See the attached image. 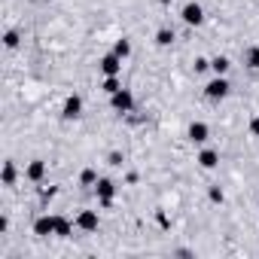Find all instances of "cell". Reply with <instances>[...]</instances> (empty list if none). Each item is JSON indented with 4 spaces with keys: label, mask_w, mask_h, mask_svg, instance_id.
I'll use <instances>...</instances> for the list:
<instances>
[{
    "label": "cell",
    "mask_w": 259,
    "mask_h": 259,
    "mask_svg": "<svg viewBox=\"0 0 259 259\" xmlns=\"http://www.w3.org/2000/svg\"><path fill=\"white\" fill-rule=\"evenodd\" d=\"M76 226H79L82 232H98V210H82V213L76 217Z\"/></svg>",
    "instance_id": "52a82bcc"
},
{
    "label": "cell",
    "mask_w": 259,
    "mask_h": 259,
    "mask_svg": "<svg viewBox=\"0 0 259 259\" xmlns=\"http://www.w3.org/2000/svg\"><path fill=\"white\" fill-rule=\"evenodd\" d=\"M217 162H220V156H217L213 150H201V153H198V165H201V168H217Z\"/></svg>",
    "instance_id": "8fae6325"
},
{
    "label": "cell",
    "mask_w": 259,
    "mask_h": 259,
    "mask_svg": "<svg viewBox=\"0 0 259 259\" xmlns=\"http://www.w3.org/2000/svg\"><path fill=\"white\" fill-rule=\"evenodd\" d=\"M61 116H64V119H79V116H82V98H79V95H70V98L64 101Z\"/></svg>",
    "instance_id": "5b68a950"
},
{
    "label": "cell",
    "mask_w": 259,
    "mask_h": 259,
    "mask_svg": "<svg viewBox=\"0 0 259 259\" xmlns=\"http://www.w3.org/2000/svg\"><path fill=\"white\" fill-rule=\"evenodd\" d=\"M40 4H46V0H40Z\"/></svg>",
    "instance_id": "484cf974"
},
{
    "label": "cell",
    "mask_w": 259,
    "mask_h": 259,
    "mask_svg": "<svg viewBox=\"0 0 259 259\" xmlns=\"http://www.w3.org/2000/svg\"><path fill=\"white\" fill-rule=\"evenodd\" d=\"M229 89H232L229 79H226V76H217V79H210V82L204 85V95H207L210 101H223V98L229 95Z\"/></svg>",
    "instance_id": "6da1fadb"
},
{
    "label": "cell",
    "mask_w": 259,
    "mask_h": 259,
    "mask_svg": "<svg viewBox=\"0 0 259 259\" xmlns=\"http://www.w3.org/2000/svg\"><path fill=\"white\" fill-rule=\"evenodd\" d=\"M110 165H122V156L119 153H110Z\"/></svg>",
    "instance_id": "cb8c5ba5"
},
{
    "label": "cell",
    "mask_w": 259,
    "mask_h": 259,
    "mask_svg": "<svg viewBox=\"0 0 259 259\" xmlns=\"http://www.w3.org/2000/svg\"><path fill=\"white\" fill-rule=\"evenodd\" d=\"M210 67H213V73H217V76H226V70H229L232 64H229V58H226V55H217V58L210 61Z\"/></svg>",
    "instance_id": "4fadbf2b"
},
{
    "label": "cell",
    "mask_w": 259,
    "mask_h": 259,
    "mask_svg": "<svg viewBox=\"0 0 259 259\" xmlns=\"http://www.w3.org/2000/svg\"><path fill=\"white\" fill-rule=\"evenodd\" d=\"M113 55H119V58L125 61L128 55H132V43H128V40H116V46H113Z\"/></svg>",
    "instance_id": "9a60e30c"
},
{
    "label": "cell",
    "mask_w": 259,
    "mask_h": 259,
    "mask_svg": "<svg viewBox=\"0 0 259 259\" xmlns=\"http://www.w3.org/2000/svg\"><path fill=\"white\" fill-rule=\"evenodd\" d=\"M207 195H210V201H217V204L223 201V189H220V186H210V192H207Z\"/></svg>",
    "instance_id": "44dd1931"
},
{
    "label": "cell",
    "mask_w": 259,
    "mask_h": 259,
    "mask_svg": "<svg viewBox=\"0 0 259 259\" xmlns=\"http://www.w3.org/2000/svg\"><path fill=\"white\" fill-rule=\"evenodd\" d=\"M98 67H101V73H104V76H119V73H122V58L110 52V55H104V58H101V64H98Z\"/></svg>",
    "instance_id": "3957f363"
},
{
    "label": "cell",
    "mask_w": 259,
    "mask_h": 259,
    "mask_svg": "<svg viewBox=\"0 0 259 259\" xmlns=\"http://www.w3.org/2000/svg\"><path fill=\"white\" fill-rule=\"evenodd\" d=\"M43 177H46V162H40V159H37V162H31V165H28V180L40 183Z\"/></svg>",
    "instance_id": "30bf717a"
},
{
    "label": "cell",
    "mask_w": 259,
    "mask_h": 259,
    "mask_svg": "<svg viewBox=\"0 0 259 259\" xmlns=\"http://www.w3.org/2000/svg\"><path fill=\"white\" fill-rule=\"evenodd\" d=\"M162 4H171V0H162Z\"/></svg>",
    "instance_id": "d4e9b609"
},
{
    "label": "cell",
    "mask_w": 259,
    "mask_h": 259,
    "mask_svg": "<svg viewBox=\"0 0 259 259\" xmlns=\"http://www.w3.org/2000/svg\"><path fill=\"white\" fill-rule=\"evenodd\" d=\"M34 235H40V238L55 235V217H40V220L34 223Z\"/></svg>",
    "instance_id": "9c48e42d"
},
{
    "label": "cell",
    "mask_w": 259,
    "mask_h": 259,
    "mask_svg": "<svg viewBox=\"0 0 259 259\" xmlns=\"http://www.w3.org/2000/svg\"><path fill=\"white\" fill-rule=\"evenodd\" d=\"M207 138H210V128H207L204 122H192V125H189V141H192V144H204Z\"/></svg>",
    "instance_id": "ba28073f"
},
{
    "label": "cell",
    "mask_w": 259,
    "mask_h": 259,
    "mask_svg": "<svg viewBox=\"0 0 259 259\" xmlns=\"http://www.w3.org/2000/svg\"><path fill=\"white\" fill-rule=\"evenodd\" d=\"M156 43H159V46H171V43H174V31H171V28H159V31H156Z\"/></svg>",
    "instance_id": "5bb4252c"
},
{
    "label": "cell",
    "mask_w": 259,
    "mask_h": 259,
    "mask_svg": "<svg viewBox=\"0 0 259 259\" xmlns=\"http://www.w3.org/2000/svg\"><path fill=\"white\" fill-rule=\"evenodd\" d=\"M250 135H256V138H259V116H256V119H250Z\"/></svg>",
    "instance_id": "603a6c76"
},
{
    "label": "cell",
    "mask_w": 259,
    "mask_h": 259,
    "mask_svg": "<svg viewBox=\"0 0 259 259\" xmlns=\"http://www.w3.org/2000/svg\"><path fill=\"white\" fill-rule=\"evenodd\" d=\"M207 67H210V61H207V58H195V70H198V73H201V70H207Z\"/></svg>",
    "instance_id": "7402d4cb"
},
{
    "label": "cell",
    "mask_w": 259,
    "mask_h": 259,
    "mask_svg": "<svg viewBox=\"0 0 259 259\" xmlns=\"http://www.w3.org/2000/svg\"><path fill=\"white\" fill-rule=\"evenodd\" d=\"M119 89H122V85H119V76H107V79H104V92H107V95H113V92H119Z\"/></svg>",
    "instance_id": "d6986e66"
},
{
    "label": "cell",
    "mask_w": 259,
    "mask_h": 259,
    "mask_svg": "<svg viewBox=\"0 0 259 259\" xmlns=\"http://www.w3.org/2000/svg\"><path fill=\"white\" fill-rule=\"evenodd\" d=\"M95 189H98V198H101V204H104V207H110V201H113V195H116V186H113V180L101 177V180L95 183Z\"/></svg>",
    "instance_id": "277c9868"
},
{
    "label": "cell",
    "mask_w": 259,
    "mask_h": 259,
    "mask_svg": "<svg viewBox=\"0 0 259 259\" xmlns=\"http://www.w3.org/2000/svg\"><path fill=\"white\" fill-rule=\"evenodd\" d=\"M4 46H7V49H16V46H19V34H16V31H7V34H4Z\"/></svg>",
    "instance_id": "ffe728a7"
},
{
    "label": "cell",
    "mask_w": 259,
    "mask_h": 259,
    "mask_svg": "<svg viewBox=\"0 0 259 259\" xmlns=\"http://www.w3.org/2000/svg\"><path fill=\"white\" fill-rule=\"evenodd\" d=\"M110 104H113V110L128 113V110L135 107V95L128 92V89H119V92H113V95H110Z\"/></svg>",
    "instance_id": "7a4b0ae2"
},
{
    "label": "cell",
    "mask_w": 259,
    "mask_h": 259,
    "mask_svg": "<svg viewBox=\"0 0 259 259\" xmlns=\"http://www.w3.org/2000/svg\"><path fill=\"white\" fill-rule=\"evenodd\" d=\"M70 232H73L70 220H67V217H55V235H58V238H70Z\"/></svg>",
    "instance_id": "7c38bea8"
},
{
    "label": "cell",
    "mask_w": 259,
    "mask_h": 259,
    "mask_svg": "<svg viewBox=\"0 0 259 259\" xmlns=\"http://www.w3.org/2000/svg\"><path fill=\"white\" fill-rule=\"evenodd\" d=\"M13 183H16V165L7 162L4 165V186H13Z\"/></svg>",
    "instance_id": "2e32d148"
},
{
    "label": "cell",
    "mask_w": 259,
    "mask_h": 259,
    "mask_svg": "<svg viewBox=\"0 0 259 259\" xmlns=\"http://www.w3.org/2000/svg\"><path fill=\"white\" fill-rule=\"evenodd\" d=\"M98 180H101V177H98V174H95V171H92V168H85V171H82V174H79V183H82V186H95V183H98Z\"/></svg>",
    "instance_id": "e0dca14e"
},
{
    "label": "cell",
    "mask_w": 259,
    "mask_h": 259,
    "mask_svg": "<svg viewBox=\"0 0 259 259\" xmlns=\"http://www.w3.org/2000/svg\"><path fill=\"white\" fill-rule=\"evenodd\" d=\"M180 16H183V22H186V25H201V22H204V10H201L198 4H186Z\"/></svg>",
    "instance_id": "8992f818"
},
{
    "label": "cell",
    "mask_w": 259,
    "mask_h": 259,
    "mask_svg": "<svg viewBox=\"0 0 259 259\" xmlns=\"http://www.w3.org/2000/svg\"><path fill=\"white\" fill-rule=\"evenodd\" d=\"M247 67H253V70H259V46H253V49H247Z\"/></svg>",
    "instance_id": "ac0fdd59"
}]
</instances>
